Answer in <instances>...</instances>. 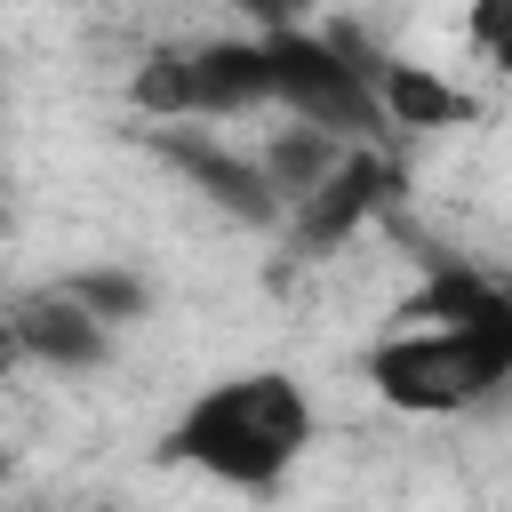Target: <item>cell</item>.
Returning a JSON list of instances; mask_svg holds the SVG:
<instances>
[{"instance_id": "1", "label": "cell", "mask_w": 512, "mask_h": 512, "mask_svg": "<svg viewBox=\"0 0 512 512\" xmlns=\"http://www.w3.org/2000/svg\"><path fill=\"white\" fill-rule=\"evenodd\" d=\"M424 264L432 280L416 288L408 328L368 352V384L408 416H464L512 376V288L448 256Z\"/></svg>"}, {"instance_id": "2", "label": "cell", "mask_w": 512, "mask_h": 512, "mask_svg": "<svg viewBox=\"0 0 512 512\" xmlns=\"http://www.w3.org/2000/svg\"><path fill=\"white\" fill-rule=\"evenodd\" d=\"M304 448H312V400L288 368H240L208 384L160 440L168 464H192L240 496H272Z\"/></svg>"}, {"instance_id": "3", "label": "cell", "mask_w": 512, "mask_h": 512, "mask_svg": "<svg viewBox=\"0 0 512 512\" xmlns=\"http://www.w3.org/2000/svg\"><path fill=\"white\" fill-rule=\"evenodd\" d=\"M264 40V88L288 120L320 128V136H344V144H368L384 128L376 112V88H368V64L376 48L360 32H256Z\"/></svg>"}, {"instance_id": "4", "label": "cell", "mask_w": 512, "mask_h": 512, "mask_svg": "<svg viewBox=\"0 0 512 512\" xmlns=\"http://www.w3.org/2000/svg\"><path fill=\"white\" fill-rule=\"evenodd\" d=\"M136 112L144 120H232V112H256L272 104L264 88V40H176V48H152L128 80Z\"/></svg>"}, {"instance_id": "5", "label": "cell", "mask_w": 512, "mask_h": 512, "mask_svg": "<svg viewBox=\"0 0 512 512\" xmlns=\"http://www.w3.org/2000/svg\"><path fill=\"white\" fill-rule=\"evenodd\" d=\"M152 152H160V160H168L200 200H216L232 224H256V232L288 224V208H280L272 176H264L248 152H232V144H216V136H200V128H184V120H160V128H152Z\"/></svg>"}, {"instance_id": "6", "label": "cell", "mask_w": 512, "mask_h": 512, "mask_svg": "<svg viewBox=\"0 0 512 512\" xmlns=\"http://www.w3.org/2000/svg\"><path fill=\"white\" fill-rule=\"evenodd\" d=\"M0 344H8L16 368L32 360V368H64V376L112 360V328L88 320L64 288H32V296H16V304L0 312Z\"/></svg>"}, {"instance_id": "7", "label": "cell", "mask_w": 512, "mask_h": 512, "mask_svg": "<svg viewBox=\"0 0 512 512\" xmlns=\"http://www.w3.org/2000/svg\"><path fill=\"white\" fill-rule=\"evenodd\" d=\"M392 184H400V168H392L384 152L352 144V152L336 160V176L288 208V216H296V256H328V248H344V240L392 200Z\"/></svg>"}, {"instance_id": "8", "label": "cell", "mask_w": 512, "mask_h": 512, "mask_svg": "<svg viewBox=\"0 0 512 512\" xmlns=\"http://www.w3.org/2000/svg\"><path fill=\"white\" fill-rule=\"evenodd\" d=\"M368 88H376V112H384L392 128H464V120L480 112L464 88H448L440 72L400 64V56H376V64H368Z\"/></svg>"}, {"instance_id": "9", "label": "cell", "mask_w": 512, "mask_h": 512, "mask_svg": "<svg viewBox=\"0 0 512 512\" xmlns=\"http://www.w3.org/2000/svg\"><path fill=\"white\" fill-rule=\"evenodd\" d=\"M336 160H344V136H320V128H280L264 152H256V168L272 176V192H280V208H296L304 192H320L328 176H336Z\"/></svg>"}, {"instance_id": "10", "label": "cell", "mask_w": 512, "mask_h": 512, "mask_svg": "<svg viewBox=\"0 0 512 512\" xmlns=\"http://www.w3.org/2000/svg\"><path fill=\"white\" fill-rule=\"evenodd\" d=\"M88 320H104V328H136L144 312H152V288L136 280V272H120V264H88V272H64L56 280Z\"/></svg>"}, {"instance_id": "11", "label": "cell", "mask_w": 512, "mask_h": 512, "mask_svg": "<svg viewBox=\"0 0 512 512\" xmlns=\"http://www.w3.org/2000/svg\"><path fill=\"white\" fill-rule=\"evenodd\" d=\"M464 40H472V48H480L496 72H512V0H472Z\"/></svg>"}, {"instance_id": "12", "label": "cell", "mask_w": 512, "mask_h": 512, "mask_svg": "<svg viewBox=\"0 0 512 512\" xmlns=\"http://www.w3.org/2000/svg\"><path fill=\"white\" fill-rule=\"evenodd\" d=\"M232 8H240V16H256V32H296L312 0H232Z\"/></svg>"}, {"instance_id": "13", "label": "cell", "mask_w": 512, "mask_h": 512, "mask_svg": "<svg viewBox=\"0 0 512 512\" xmlns=\"http://www.w3.org/2000/svg\"><path fill=\"white\" fill-rule=\"evenodd\" d=\"M0 232H8V208H0Z\"/></svg>"}]
</instances>
